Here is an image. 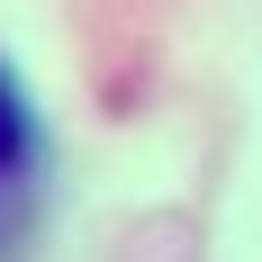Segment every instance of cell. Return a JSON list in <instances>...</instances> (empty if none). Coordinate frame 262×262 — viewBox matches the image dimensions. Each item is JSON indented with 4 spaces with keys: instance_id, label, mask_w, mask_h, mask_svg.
<instances>
[{
    "instance_id": "1",
    "label": "cell",
    "mask_w": 262,
    "mask_h": 262,
    "mask_svg": "<svg viewBox=\"0 0 262 262\" xmlns=\"http://www.w3.org/2000/svg\"><path fill=\"white\" fill-rule=\"evenodd\" d=\"M27 226H36V118L0 63V262L27 253Z\"/></svg>"
}]
</instances>
